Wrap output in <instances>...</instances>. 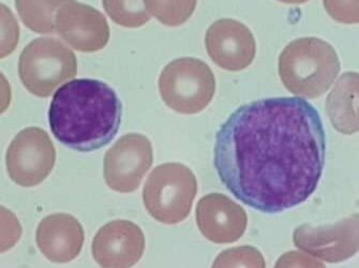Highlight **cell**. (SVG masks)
<instances>
[{
  "label": "cell",
  "mask_w": 359,
  "mask_h": 268,
  "mask_svg": "<svg viewBox=\"0 0 359 268\" xmlns=\"http://www.w3.org/2000/svg\"><path fill=\"white\" fill-rule=\"evenodd\" d=\"M326 135L318 109L299 97L241 105L217 132L214 166L247 206L278 214L306 202L325 166Z\"/></svg>",
  "instance_id": "6da1fadb"
},
{
  "label": "cell",
  "mask_w": 359,
  "mask_h": 268,
  "mask_svg": "<svg viewBox=\"0 0 359 268\" xmlns=\"http://www.w3.org/2000/svg\"><path fill=\"white\" fill-rule=\"evenodd\" d=\"M123 105L116 91L102 81L79 79L62 85L53 97L48 121L54 137L67 147L90 152L116 137Z\"/></svg>",
  "instance_id": "7a4b0ae2"
},
{
  "label": "cell",
  "mask_w": 359,
  "mask_h": 268,
  "mask_svg": "<svg viewBox=\"0 0 359 268\" xmlns=\"http://www.w3.org/2000/svg\"><path fill=\"white\" fill-rule=\"evenodd\" d=\"M336 50L324 40L300 38L285 46L279 56V75L294 95L314 99L324 95L340 72Z\"/></svg>",
  "instance_id": "3957f363"
},
{
  "label": "cell",
  "mask_w": 359,
  "mask_h": 268,
  "mask_svg": "<svg viewBox=\"0 0 359 268\" xmlns=\"http://www.w3.org/2000/svg\"><path fill=\"white\" fill-rule=\"evenodd\" d=\"M198 194L196 175L182 163H164L148 176L143 189L144 206L150 216L164 225L188 218Z\"/></svg>",
  "instance_id": "277c9868"
},
{
  "label": "cell",
  "mask_w": 359,
  "mask_h": 268,
  "mask_svg": "<svg viewBox=\"0 0 359 268\" xmlns=\"http://www.w3.org/2000/svg\"><path fill=\"white\" fill-rule=\"evenodd\" d=\"M78 60L72 50L54 38L32 40L22 52L18 74L25 88L40 98H48L55 89L74 78Z\"/></svg>",
  "instance_id": "5b68a950"
},
{
  "label": "cell",
  "mask_w": 359,
  "mask_h": 268,
  "mask_svg": "<svg viewBox=\"0 0 359 268\" xmlns=\"http://www.w3.org/2000/svg\"><path fill=\"white\" fill-rule=\"evenodd\" d=\"M159 91L170 109L194 115L212 102L216 93V79L206 62L182 57L163 69L159 78Z\"/></svg>",
  "instance_id": "8992f818"
},
{
  "label": "cell",
  "mask_w": 359,
  "mask_h": 268,
  "mask_svg": "<svg viewBox=\"0 0 359 268\" xmlns=\"http://www.w3.org/2000/svg\"><path fill=\"white\" fill-rule=\"evenodd\" d=\"M56 162V150L48 132L29 127L16 134L6 155L10 178L18 186H38L50 175Z\"/></svg>",
  "instance_id": "52a82bcc"
},
{
  "label": "cell",
  "mask_w": 359,
  "mask_h": 268,
  "mask_svg": "<svg viewBox=\"0 0 359 268\" xmlns=\"http://www.w3.org/2000/svg\"><path fill=\"white\" fill-rule=\"evenodd\" d=\"M153 161V146L148 138L140 133L126 134L105 154V182L119 194L135 192Z\"/></svg>",
  "instance_id": "ba28073f"
},
{
  "label": "cell",
  "mask_w": 359,
  "mask_h": 268,
  "mask_svg": "<svg viewBox=\"0 0 359 268\" xmlns=\"http://www.w3.org/2000/svg\"><path fill=\"white\" fill-rule=\"evenodd\" d=\"M294 245L311 257L327 263H340L358 251V215L334 225H302L296 227Z\"/></svg>",
  "instance_id": "9c48e42d"
},
{
  "label": "cell",
  "mask_w": 359,
  "mask_h": 268,
  "mask_svg": "<svg viewBox=\"0 0 359 268\" xmlns=\"http://www.w3.org/2000/svg\"><path fill=\"white\" fill-rule=\"evenodd\" d=\"M55 26L62 39L80 52H98L109 43L107 18L86 4L64 1L56 13Z\"/></svg>",
  "instance_id": "30bf717a"
},
{
  "label": "cell",
  "mask_w": 359,
  "mask_h": 268,
  "mask_svg": "<svg viewBox=\"0 0 359 268\" xmlns=\"http://www.w3.org/2000/svg\"><path fill=\"white\" fill-rule=\"evenodd\" d=\"M205 46L212 62L228 71L248 68L257 54L251 30L232 18L218 20L210 26L205 36Z\"/></svg>",
  "instance_id": "8fae6325"
},
{
  "label": "cell",
  "mask_w": 359,
  "mask_h": 268,
  "mask_svg": "<svg viewBox=\"0 0 359 268\" xmlns=\"http://www.w3.org/2000/svg\"><path fill=\"white\" fill-rule=\"evenodd\" d=\"M144 250L143 231L129 220H114L103 225L91 243L93 259L104 268L131 267L141 260Z\"/></svg>",
  "instance_id": "7c38bea8"
},
{
  "label": "cell",
  "mask_w": 359,
  "mask_h": 268,
  "mask_svg": "<svg viewBox=\"0 0 359 268\" xmlns=\"http://www.w3.org/2000/svg\"><path fill=\"white\" fill-rule=\"evenodd\" d=\"M196 214L203 236L215 243H235L245 234L248 225L245 209L224 194L203 196Z\"/></svg>",
  "instance_id": "4fadbf2b"
},
{
  "label": "cell",
  "mask_w": 359,
  "mask_h": 268,
  "mask_svg": "<svg viewBox=\"0 0 359 268\" xmlns=\"http://www.w3.org/2000/svg\"><path fill=\"white\" fill-rule=\"evenodd\" d=\"M84 239L80 221L69 214L50 215L36 229V245L42 255L54 263H68L78 257Z\"/></svg>",
  "instance_id": "5bb4252c"
},
{
  "label": "cell",
  "mask_w": 359,
  "mask_h": 268,
  "mask_svg": "<svg viewBox=\"0 0 359 268\" xmlns=\"http://www.w3.org/2000/svg\"><path fill=\"white\" fill-rule=\"evenodd\" d=\"M358 74L346 72L339 79L326 101V111L337 131H358Z\"/></svg>",
  "instance_id": "9a60e30c"
},
{
  "label": "cell",
  "mask_w": 359,
  "mask_h": 268,
  "mask_svg": "<svg viewBox=\"0 0 359 268\" xmlns=\"http://www.w3.org/2000/svg\"><path fill=\"white\" fill-rule=\"evenodd\" d=\"M64 1H29L16 0L15 7L23 23L32 32L50 34L56 29L55 21Z\"/></svg>",
  "instance_id": "2e32d148"
},
{
  "label": "cell",
  "mask_w": 359,
  "mask_h": 268,
  "mask_svg": "<svg viewBox=\"0 0 359 268\" xmlns=\"http://www.w3.org/2000/svg\"><path fill=\"white\" fill-rule=\"evenodd\" d=\"M103 7L109 18L127 28H137L150 21V14L141 0H119L103 1Z\"/></svg>",
  "instance_id": "e0dca14e"
},
{
  "label": "cell",
  "mask_w": 359,
  "mask_h": 268,
  "mask_svg": "<svg viewBox=\"0 0 359 268\" xmlns=\"http://www.w3.org/2000/svg\"><path fill=\"white\" fill-rule=\"evenodd\" d=\"M144 3L150 15L155 16L160 23L172 27L186 23L191 18L196 7V1L146 0Z\"/></svg>",
  "instance_id": "ac0fdd59"
},
{
  "label": "cell",
  "mask_w": 359,
  "mask_h": 268,
  "mask_svg": "<svg viewBox=\"0 0 359 268\" xmlns=\"http://www.w3.org/2000/svg\"><path fill=\"white\" fill-rule=\"evenodd\" d=\"M212 267H266L262 253L257 248L241 246L223 251L215 260Z\"/></svg>",
  "instance_id": "d6986e66"
},
{
  "label": "cell",
  "mask_w": 359,
  "mask_h": 268,
  "mask_svg": "<svg viewBox=\"0 0 359 268\" xmlns=\"http://www.w3.org/2000/svg\"><path fill=\"white\" fill-rule=\"evenodd\" d=\"M358 0L355 1H324V7L336 21L344 24L358 22Z\"/></svg>",
  "instance_id": "ffe728a7"
},
{
  "label": "cell",
  "mask_w": 359,
  "mask_h": 268,
  "mask_svg": "<svg viewBox=\"0 0 359 268\" xmlns=\"http://www.w3.org/2000/svg\"><path fill=\"white\" fill-rule=\"evenodd\" d=\"M276 267H324V264L305 253L290 251L280 257Z\"/></svg>",
  "instance_id": "44dd1931"
}]
</instances>
